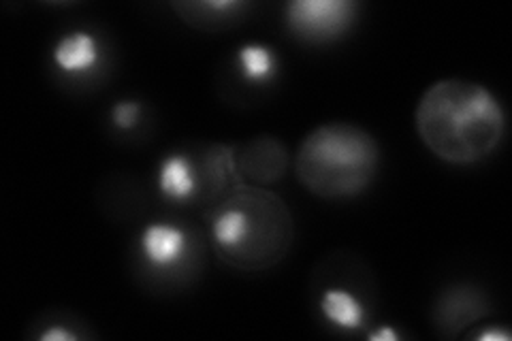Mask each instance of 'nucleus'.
<instances>
[{
    "instance_id": "10",
    "label": "nucleus",
    "mask_w": 512,
    "mask_h": 341,
    "mask_svg": "<svg viewBox=\"0 0 512 341\" xmlns=\"http://www.w3.org/2000/svg\"><path fill=\"white\" fill-rule=\"evenodd\" d=\"M54 60L60 69L69 73H82L92 69L99 60L96 39L88 32H71L62 37L54 47Z\"/></svg>"
},
{
    "instance_id": "11",
    "label": "nucleus",
    "mask_w": 512,
    "mask_h": 341,
    "mask_svg": "<svg viewBox=\"0 0 512 341\" xmlns=\"http://www.w3.org/2000/svg\"><path fill=\"white\" fill-rule=\"evenodd\" d=\"M323 314L344 329H359L363 324V307L348 290H327L323 297Z\"/></svg>"
},
{
    "instance_id": "12",
    "label": "nucleus",
    "mask_w": 512,
    "mask_h": 341,
    "mask_svg": "<svg viewBox=\"0 0 512 341\" xmlns=\"http://www.w3.org/2000/svg\"><path fill=\"white\" fill-rule=\"evenodd\" d=\"M239 67H242V73L246 79L252 81H263L271 73H274L276 67V58L271 54L269 47L263 45H246L239 50Z\"/></svg>"
},
{
    "instance_id": "4",
    "label": "nucleus",
    "mask_w": 512,
    "mask_h": 341,
    "mask_svg": "<svg viewBox=\"0 0 512 341\" xmlns=\"http://www.w3.org/2000/svg\"><path fill=\"white\" fill-rule=\"evenodd\" d=\"M355 13L350 0H295L286 7V20L297 35L327 39L346 30Z\"/></svg>"
},
{
    "instance_id": "7",
    "label": "nucleus",
    "mask_w": 512,
    "mask_h": 341,
    "mask_svg": "<svg viewBox=\"0 0 512 341\" xmlns=\"http://www.w3.org/2000/svg\"><path fill=\"white\" fill-rule=\"evenodd\" d=\"M141 252L152 267L165 269L178 265L188 252V237L175 224L156 222L141 235Z\"/></svg>"
},
{
    "instance_id": "1",
    "label": "nucleus",
    "mask_w": 512,
    "mask_h": 341,
    "mask_svg": "<svg viewBox=\"0 0 512 341\" xmlns=\"http://www.w3.org/2000/svg\"><path fill=\"white\" fill-rule=\"evenodd\" d=\"M414 120L427 148L453 165L489 156L502 141L506 124L498 99L466 79H442L427 88Z\"/></svg>"
},
{
    "instance_id": "6",
    "label": "nucleus",
    "mask_w": 512,
    "mask_h": 341,
    "mask_svg": "<svg viewBox=\"0 0 512 341\" xmlns=\"http://www.w3.org/2000/svg\"><path fill=\"white\" fill-rule=\"evenodd\" d=\"M246 0H182L173 3V11L197 30L220 32L237 26L250 11Z\"/></svg>"
},
{
    "instance_id": "2",
    "label": "nucleus",
    "mask_w": 512,
    "mask_h": 341,
    "mask_svg": "<svg viewBox=\"0 0 512 341\" xmlns=\"http://www.w3.org/2000/svg\"><path fill=\"white\" fill-rule=\"evenodd\" d=\"M210 239L216 256L237 271H267L291 250V209L263 186L242 184L210 209Z\"/></svg>"
},
{
    "instance_id": "13",
    "label": "nucleus",
    "mask_w": 512,
    "mask_h": 341,
    "mask_svg": "<svg viewBox=\"0 0 512 341\" xmlns=\"http://www.w3.org/2000/svg\"><path fill=\"white\" fill-rule=\"evenodd\" d=\"M139 120V105L133 101H122L114 107V122L120 128H131Z\"/></svg>"
},
{
    "instance_id": "3",
    "label": "nucleus",
    "mask_w": 512,
    "mask_h": 341,
    "mask_svg": "<svg viewBox=\"0 0 512 341\" xmlns=\"http://www.w3.org/2000/svg\"><path fill=\"white\" fill-rule=\"evenodd\" d=\"M378 160V143L370 133L348 122H331L301 141L295 173L316 197L346 199L372 184Z\"/></svg>"
},
{
    "instance_id": "5",
    "label": "nucleus",
    "mask_w": 512,
    "mask_h": 341,
    "mask_svg": "<svg viewBox=\"0 0 512 341\" xmlns=\"http://www.w3.org/2000/svg\"><path fill=\"white\" fill-rule=\"evenodd\" d=\"M235 169L242 184L271 186L288 169V152L274 137H254L233 148Z\"/></svg>"
},
{
    "instance_id": "9",
    "label": "nucleus",
    "mask_w": 512,
    "mask_h": 341,
    "mask_svg": "<svg viewBox=\"0 0 512 341\" xmlns=\"http://www.w3.org/2000/svg\"><path fill=\"white\" fill-rule=\"evenodd\" d=\"M487 314L485 303L480 295L470 290H453L444 297V305L440 307L438 324L446 335H455L461 327H468L470 322L483 318Z\"/></svg>"
},
{
    "instance_id": "16",
    "label": "nucleus",
    "mask_w": 512,
    "mask_h": 341,
    "mask_svg": "<svg viewBox=\"0 0 512 341\" xmlns=\"http://www.w3.org/2000/svg\"><path fill=\"white\" fill-rule=\"evenodd\" d=\"M478 339H508V333H500V331H489V333H483L478 335Z\"/></svg>"
},
{
    "instance_id": "15",
    "label": "nucleus",
    "mask_w": 512,
    "mask_h": 341,
    "mask_svg": "<svg viewBox=\"0 0 512 341\" xmlns=\"http://www.w3.org/2000/svg\"><path fill=\"white\" fill-rule=\"evenodd\" d=\"M372 339H397V335H395V331H393V329L384 327L382 331H378V333H372Z\"/></svg>"
},
{
    "instance_id": "8",
    "label": "nucleus",
    "mask_w": 512,
    "mask_h": 341,
    "mask_svg": "<svg viewBox=\"0 0 512 341\" xmlns=\"http://www.w3.org/2000/svg\"><path fill=\"white\" fill-rule=\"evenodd\" d=\"M158 188L167 199L186 201L201 192V171L184 154H171L158 171Z\"/></svg>"
},
{
    "instance_id": "14",
    "label": "nucleus",
    "mask_w": 512,
    "mask_h": 341,
    "mask_svg": "<svg viewBox=\"0 0 512 341\" xmlns=\"http://www.w3.org/2000/svg\"><path fill=\"white\" fill-rule=\"evenodd\" d=\"M43 341H56V339H60V341H67V339H77L79 335H75L71 329H64L62 324H54V327H50L47 329L45 333H41L39 335Z\"/></svg>"
}]
</instances>
